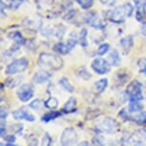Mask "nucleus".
I'll list each match as a JSON object with an SVG mask.
<instances>
[{
  "mask_svg": "<svg viewBox=\"0 0 146 146\" xmlns=\"http://www.w3.org/2000/svg\"><path fill=\"white\" fill-rule=\"evenodd\" d=\"M134 12V7L130 3H125L122 6L115 8L114 11H109L108 19L115 23H122L126 17H130Z\"/></svg>",
  "mask_w": 146,
  "mask_h": 146,
  "instance_id": "obj_1",
  "label": "nucleus"
},
{
  "mask_svg": "<svg viewBox=\"0 0 146 146\" xmlns=\"http://www.w3.org/2000/svg\"><path fill=\"white\" fill-rule=\"evenodd\" d=\"M38 64L53 71H58L63 67V60L61 57L56 54L42 53L38 58Z\"/></svg>",
  "mask_w": 146,
  "mask_h": 146,
  "instance_id": "obj_2",
  "label": "nucleus"
},
{
  "mask_svg": "<svg viewBox=\"0 0 146 146\" xmlns=\"http://www.w3.org/2000/svg\"><path fill=\"white\" fill-rule=\"evenodd\" d=\"M120 144L121 146H146V129H139L130 136L124 137Z\"/></svg>",
  "mask_w": 146,
  "mask_h": 146,
  "instance_id": "obj_3",
  "label": "nucleus"
},
{
  "mask_svg": "<svg viewBox=\"0 0 146 146\" xmlns=\"http://www.w3.org/2000/svg\"><path fill=\"white\" fill-rule=\"evenodd\" d=\"M78 140V136L76 130L72 127L65 128L59 137L58 146H76Z\"/></svg>",
  "mask_w": 146,
  "mask_h": 146,
  "instance_id": "obj_4",
  "label": "nucleus"
},
{
  "mask_svg": "<svg viewBox=\"0 0 146 146\" xmlns=\"http://www.w3.org/2000/svg\"><path fill=\"white\" fill-rule=\"evenodd\" d=\"M143 85L139 80H133L128 84L126 88V95H127L129 101L137 100L140 101L143 100Z\"/></svg>",
  "mask_w": 146,
  "mask_h": 146,
  "instance_id": "obj_5",
  "label": "nucleus"
},
{
  "mask_svg": "<svg viewBox=\"0 0 146 146\" xmlns=\"http://www.w3.org/2000/svg\"><path fill=\"white\" fill-rule=\"evenodd\" d=\"M117 121L112 117H104L102 119L98 120L96 123V130L100 133L112 134L114 133L115 129L117 128Z\"/></svg>",
  "mask_w": 146,
  "mask_h": 146,
  "instance_id": "obj_6",
  "label": "nucleus"
},
{
  "mask_svg": "<svg viewBox=\"0 0 146 146\" xmlns=\"http://www.w3.org/2000/svg\"><path fill=\"white\" fill-rule=\"evenodd\" d=\"M29 60L27 58H19L13 60L5 69V74L6 75H15V74L21 73L25 71L28 68Z\"/></svg>",
  "mask_w": 146,
  "mask_h": 146,
  "instance_id": "obj_7",
  "label": "nucleus"
},
{
  "mask_svg": "<svg viewBox=\"0 0 146 146\" xmlns=\"http://www.w3.org/2000/svg\"><path fill=\"white\" fill-rule=\"evenodd\" d=\"M17 98L22 102H28L30 100H32L35 94V88L33 84H24L21 87H19L17 90Z\"/></svg>",
  "mask_w": 146,
  "mask_h": 146,
  "instance_id": "obj_8",
  "label": "nucleus"
},
{
  "mask_svg": "<svg viewBox=\"0 0 146 146\" xmlns=\"http://www.w3.org/2000/svg\"><path fill=\"white\" fill-rule=\"evenodd\" d=\"M91 67L98 75H105L110 72L109 62L105 59L100 58V57L94 59L92 64H91Z\"/></svg>",
  "mask_w": 146,
  "mask_h": 146,
  "instance_id": "obj_9",
  "label": "nucleus"
},
{
  "mask_svg": "<svg viewBox=\"0 0 146 146\" xmlns=\"http://www.w3.org/2000/svg\"><path fill=\"white\" fill-rule=\"evenodd\" d=\"M118 115L120 117L124 118L126 120L133 121V122L137 123V125H145L146 124V112H139V114L135 117H130L128 115V111H126L125 109H122L121 111L118 113Z\"/></svg>",
  "mask_w": 146,
  "mask_h": 146,
  "instance_id": "obj_10",
  "label": "nucleus"
},
{
  "mask_svg": "<svg viewBox=\"0 0 146 146\" xmlns=\"http://www.w3.org/2000/svg\"><path fill=\"white\" fill-rule=\"evenodd\" d=\"M13 117L15 120H26L29 122H34L35 120V115L31 114L26 108H19L13 112Z\"/></svg>",
  "mask_w": 146,
  "mask_h": 146,
  "instance_id": "obj_11",
  "label": "nucleus"
},
{
  "mask_svg": "<svg viewBox=\"0 0 146 146\" xmlns=\"http://www.w3.org/2000/svg\"><path fill=\"white\" fill-rule=\"evenodd\" d=\"M85 22L90 24V25L95 29L102 30L104 29V27H105L104 24L100 21V17H98V15L95 12H91L89 13H87L86 16H85Z\"/></svg>",
  "mask_w": 146,
  "mask_h": 146,
  "instance_id": "obj_12",
  "label": "nucleus"
},
{
  "mask_svg": "<svg viewBox=\"0 0 146 146\" xmlns=\"http://www.w3.org/2000/svg\"><path fill=\"white\" fill-rule=\"evenodd\" d=\"M76 106H78V100H76V98H74V96H71V98L65 102L64 105H63L61 112L64 113V114L76 113V110H78V107Z\"/></svg>",
  "mask_w": 146,
  "mask_h": 146,
  "instance_id": "obj_13",
  "label": "nucleus"
},
{
  "mask_svg": "<svg viewBox=\"0 0 146 146\" xmlns=\"http://www.w3.org/2000/svg\"><path fill=\"white\" fill-rule=\"evenodd\" d=\"M51 78H52L51 73H49V72H47V71H39V72H36L34 75L33 80H34V82H35V83L41 84V83H44V82L48 81Z\"/></svg>",
  "mask_w": 146,
  "mask_h": 146,
  "instance_id": "obj_14",
  "label": "nucleus"
},
{
  "mask_svg": "<svg viewBox=\"0 0 146 146\" xmlns=\"http://www.w3.org/2000/svg\"><path fill=\"white\" fill-rule=\"evenodd\" d=\"M136 18L137 21L141 22L146 18V0H141L137 5Z\"/></svg>",
  "mask_w": 146,
  "mask_h": 146,
  "instance_id": "obj_15",
  "label": "nucleus"
},
{
  "mask_svg": "<svg viewBox=\"0 0 146 146\" xmlns=\"http://www.w3.org/2000/svg\"><path fill=\"white\" fill-rule=\"evenodd\" d=\"M119 44L121 45V47H122V49L124 50L125 53H129L134 45L133 36H132V35H128V36L121 38L119 41Z\"/></svg>",
  "mask_w": 146,
  "mask_h": 146,
  "instance_id": "obj_16",
  "label": "nucleus"
},
{
  "mask_svg": "<svg viewBox=\"0 0 146 146\" xmlns=\"http://www.w3.org/2000/svg\"><path fill=\"white\" fill-rule=\"evenodd\" d=\"M62 115V112L60 111H50L46 114H44L41 117V121L43 122H50L52 120H54L56 118L60 117Z\"/></svg>",
  "mask_w": 146,
  "mask_h": 146,
  "instance_id": "obj_17",
  "label": "nucleus"
},
{
  "mask_svg": "<svg viewBox=\"0 0 146 146\" xmlns=\"http://www.w3.org/2000/svg\"><path fill=\"white\" fill-rule=\"evenodd\" d=\"M53 50L59 54H67L72 51V49L69 47V45L67 43L58 42L53 47Z\"/></svg>",
  "mask_w": 146,
  "mask_h": 146,
  "instance_id": "obj_18",
  "label": "nucleus"
},
{
  "mask_svg": "<svg viewBox=\"0 0 146 146\" xmlns=\"http://www.w3.org/2000/svg\"><path fill=\"white\" fill-rule=\"evenodd\" d=\"M109 62L110 65L114 66V67H118L121 63V57L117 50H113L109 54Z\"/></svg>",
  "mask_w": 146,
  "mask_h": 146,
  "instance_id": "obj_19",
  "label": "nucleus"
},
{
  "mask_svg": "<svg viewBox=\"0 0 146 146\" xmlns=\"http://www.w3.org/2000/svg\"><path fill=\"white\" fill-rule=\"evenodd\" d=\"M107 87H108V79L107 78H101L94 83V88H95V91L98 94L103 93Z\"/></svg>",
  "mask_w": 146,
  "mask_h": 146,
  "instance_id": "obj_20",
  "label": "nucleus"
},
{
  "mask_svg": "<svg viewBox=\"0 0 146 146\" xmlns=\"http://www.w3.org/2000/svg\"><path fill=\"white\" fill-rule=\"evenodd\" d=\"M144 106L143 104L140 103V101L137 100H130L129 101V105H128V112L129 113H139L141 112Z\"/></svg>",
  "mask_w": 146,
  "mask_h": 146,
  "instance_id": "obj_21",
  "label": "nucleus"
},
{
  "mask_svg": "<svg viewBox=\"0 0 146 146\" xmlns=\"http://www.w3.org/2000/svg\"><path fill=\"white\" fill-rule=\"evenodd\" d=\"M8 37L15 41V43L17 46H22V45H24V44L26 43V39L23 37V35H21V33H19V32L11 33V34L8 35Z\"/></svg>",
  "mask_w": 146,
  "mask_h": 146,
  "instance_id": "obj_22",
  "label": "nucleus"
},
{
  "mask_svg": "<svg viewBox=\"0 0 146 146\" xmlns=\"http://www.w3.org/2000/svg\"><path fill=\"white\" fill-rule=\"evenodd\" d=\"M22 79H23V76H16V78H9L8 79H6L5 81V85L8 86L11 89L13 88H15L19 86L22 82Z\"/></svg>",
  "mask_w": 146,
  "mask_h": 146,
  "instance_id": "obj_23",
  "label": "nucleus"
},
{
  "mask_svg": "<svg viewBox=\"0 0 146 146\" xmlns=\"http://www.w3.org/2000/svg\"><path fill=\"white\" fill-rule=\"evenodd\" d=\"M58 83H59L60 86L63 88V89H64L65 91H67V92H69V93H73L74 91H75V87H74L73 85L70 83V81H69L68 78H61L59 79Z\"/></svg>",
  "mask_w": 146,
  "mask_h": 146,
  "instance_id": "obj_24",
  "label": "nucleus"
},
{
  "mask_svg": "<svg viewBox=\"0 0 146 146\" xmlns=\"http://www.w3.org/2000/svg\"><path fill=\"white\" fill-rule=\"evenodd\" d=\"M58 103H59V101L56 98H54V96H51V98H49L47 100L44 101V106L48 109L54 110L58 106Z\"/></svg>",
  "mask_w": 146,
  "mask_h": 146,
  "instance_id": "obj_25",
  "label": "nucleus"
},
{
  "mask_svg": "<svg viewBox=\"0 0 146 146\" xmlns=\"http://www.w3.org/2000/svg\"><path fill=\"white\" fill-rule=\"evenodd\" d=\"M76 76H78V78H82L83 80H89V79L92 78V76H91V74L86 70V68L85 67H80L78 68V70L76 72Z\"/></svg>",
  "mask_w": 146,
  "mask_h": 146,
  "instance_id": "obj_26",
  "label": "nucleus"
},
{
  "mask_svg": "<svg viewBox=\"0 0 146 146\" xmlns=\"http://www.w3.org/2000/svg\"><path fill=\"white\" fill-rule=\"evenodd\" d=\"M87 35H88V31L86 29H82L80 31V35H79V44L82 47H86L88 45L87 42Z\"/></svg>",
  "mask_w": 146,
  "mask_h": 146,
  "instance_id": "obj_27",
  "label": "nucleus"
},
{
  "mask_svg": "<svg viewBox=\"0 0 146 146\" xmlns=\"http://www.w3.org/2000/svg\"><path fill=\"white\" fill-rule=\"evenodd\" d=\"M82 9L88 10L94 5V0H76Z\"/></svg>",
  "mask_w": 146,
  "mask_h": 146,
  "instance_id": "obj_28",
  "label": "nucleus"
},
{
  "mask_svg": "<svg viewBox=\"0 0 146 146\" xmlns=\"http://www.w3.org/2000/svg\"><path fill=\"white\" fill-rule=\"evenodd\" d=\"M53 145V139L48 133H45L41 140V145L40 146H52Z\"/></svg>",
  "mask_w": 146,
  "mask_h": 146,
  "instance_id": "obj_29",
  "label": "nucleus"
},
{
  "mask_svg": "<svg viewBox=\"0 0 146 146\" xmlns=\"http://www.w3.org/2000/svg\"><path fill=\"white\" fill-rule=\"evenodd\" d=\"M109 49H110V45L108 43L101 44V45L98 47V51H96V54H98V56H104V54L109 51Z\"/></svg>",
  "mask_w": 146,
  "mask_h": 146,
  "instance_id": "obj_30",
  "label": "nucleus"
},
{
  "mask_svg": "<svg viewBox=\"0 0 146 146\" xmlns=\"http://www.w3.org/2000/svg\"><path fill=\"white\" fill-rule=\"evenodd\" d=\"M137 66H139L140 73L143 74V75L146 76V58L145 57H142V58H140L139 61H137Z\"/></svg>",
  "mask_w": 146,
  "mask_h": 146,
  "instance_id": "obj_31",
  "label": "nucleus"
},
{
  "mask_svg": "<svg viewBox=\"0 0 146 146\" xmlns=\"http://www.w3.org/2000/svg\"><path fill=\"white\" fill-rule=\"evenodd\" d=\"M24 0H11L9 4V9L12 11H16L19 7L21 6V4L23 3Z\"/></svg>",
  "mask_w": 146,
  "mask_h": 146,
  "instance_id": "obj_32",
  "label": "nucleus"
},
{
  "mask_svg": "<svg viewBox=\"0 0 146 146\" xmlns=\"http://www.w3.org/2000/svg\"><path fill=\"white\" fill-rule=\"evenodd\" d=\"M43 105H44V102H42L40 100H35L34 101H32V102L30 103V107L34 110H36V111L42 108Z\"/></svg>",
  "mask_w": 146,
  "mask_h": 146,
  "instance_id": "obj_33",
  "label": "nucleus"
},
{
  "mask_svg": "<svg viewBox=\"0 0 146 146\" xmlns=\"http://www.w3.org/2000/svg\"><path fill=\"white\" fill-rule=\"evenodd\" d=\"M38 139L37 137L35 136H31L28 139V141H27V146H38Z\"/></svg>",
  "mask_w": 146,
  "mask_h": 146,
  "instance_id": "obj_34",
  "label": "nucleus"
},
{
  "mask_svg": "<svg viewBox=\"0 0 146 146\" xmlns=\"http://www.w3.org/2000/svg\"><path fill=\"white\" fill-rule=\"evenodd\" d=\"M8 114H9V109H8V107H5L2 105L1 111H0V117H1V120H6Z\"/></svg>",
  "mask_w": 146,
  "mask_h": 146,
  "instance_id": "obj_35",
  "label": "nucleus"
},
{
  "mask_svg": "<svg viewBox=\"0 0 146 146\" xmlns=\"http://www.w3.org/2000/svg\"><path fill=\"white\" fill-rule=\"evenodd\" d=\"M76 10L72 9L70 11H68L67 13L63 16V19H64V20H71V19L76 15Z\"/></svg>",
  "mask_w": 146,
  "mask_h": 146,
  "instance_id": "obj_36",
  "label": "nucleus"
},
{
  "mask_svg": "<svg viewBox=\"0 0 146 146\" xmlns=\"http://www.w3.org/2000/svg\"><path fill=\"white\" fill-rule=\"evenodd\" d=\"M24 129V125L23 124H16V125H13V127L11 128V130L13 131V133L15 134H21L22 131Z\"/></svg>",
  "mask_w": 146,
  "mask_h": 146,
  "instance_id": "obj_37",
  "label": "nucleus"
},
{
  "mask_svg": "<svg viewBox=\"0 0 146 146\" xmlns=\"http://www.w3.org/2000/svg\"><path fill=\"white\" fill-rule=\"evenodd\" d=\"M6 142H11V143H15L16 140V137L13 134H10V135H6L4 137H2Z\"/></svg>",
  "mask_w": 146,
  "mask_h": 146,
  "instance_id": "obj_38",
  "label": "nucleus"
},
{
  "mask_svg": "<svg viewBox=\"0 0 146 146\" xmlns=\"http://www.w3.org/2000/svg\"><path fill=\"white\" fill-rule=\"evenodd\" d=\"M100 1L102 3L103 5H108V6H111L115 2V0H100Z\"/></svg>",
  "mask_w": 146,
  "mask_h": 146,
  "instance_id": "obj_39",
  "label": "nucleus"
},
{
  "mask_svg": "<svg viewBox=\"0 0 146 146\" xmlns=\"http://www.w3.org/2000/svg\"><path fill=\"white\" fill-rule=\"evenodd\" d=\"M140 33L143 36L146 37V22H143L142 25H141V28H140Z\"/></svg>",
  "mask_w": 146,
  "mask_h": 146,
  "instance_id": "obj_40",
  "label": "nucleus"
},
{
  "mask_svg": "<svg viewBox=\"0 0 146 146\" xmlns=\"http://www.w3.org/2000/svg\"><path fill=\"white\" fill-rule=\"evenodd\" d=\"M1 146H19V145H16L15 143H11V142H1Z\"/></svg>",
  "mask_w": 146,
  "mask_h": 146,
  "instance_id": "obj_41",
  "label": "nucleus"
},
{
  "mask_svg": "<svg viewBox=\"0 0 146 146\" xmlns=\"http://www.w3.org/2000/svg\"><path fill=\"white\" fill-rule=\"evenodd\" d=\"M76 146H91V145H90V143H89V142L85 140V141H82V142H80V143H78V144L76 145Z\"/></svg>",
  "mask_w": 146,
  "mask_h": 146,
  "instance_id": "obj_42",
  "label": "nucleus"
},
{
  "mask_svg": "<svg viewBox=\"0 0 146 146\" xmlns=\"http://www.w3.org/2000/svg\"><path fill=\"white\" fill-rule=\"evenodd\" d=\"M133 1H134V3H135V4H136V6H137V4H139V2H140V1H141V0H133Z\"/></svg>",
  "mask_w": 146,
  "mask_h": 146,
  "instance_id": "obj_43",
  "label": "nucleus"
},
{
  "mask_svg": "<svg viewBox=\"0 0 146 146\" xmlns=\"http://www.w3.org/2000/svg\"><path fill=\"white\" fill-rule=\"evenodd\" d=\"M145 95H146V85H145Z\"/></svg>",
  "mask_w": 146,
  "mask_h": 146,
  "instance_id": "obj_44",
  "label": "nucleus"
}]
</instances>
